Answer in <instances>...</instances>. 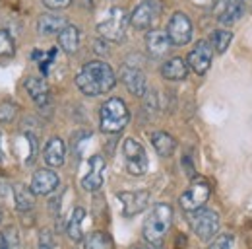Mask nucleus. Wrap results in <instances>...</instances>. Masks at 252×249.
Masks as SVG:
<instances>
[{
    "mask_svg": "<svg viewBox=\"0 0 252 249\" xmlns=\"http://www.w3.org/2000/svg\"><path fill=\"white\" fill-rule=\"evenodd\" d=\"M233 246H235L233 234H221V236L216 238V242L212 244L210 249H233Z\"/></svg>",
    "mask_w": 252,
    "mask_h": 249,
    "instance_id": "c85d7f7f",
    "label": "nucleus"
},
{
    "mask_svg": "<svg viewBox=\"0 0 252 249\" xmlns=\"http://www.w3.org/2000/svg\"><path fill=\"white\" fill-rule=\"evenodd\" d=\"M123 152H125L126 169L130 175H144L148 171V154L138 140L126 138Z\"/></svg>",
    "mask_w": 252,
    "mask_h": 249,
    "instance_id": "423d86ee",
    "label": "nucleus"
},
{
    "mask_svg": "<svg viewBox=\"0 0 252 249\" xmlns=\"http://www.w3.org/2000/svg\"><path fill=\"white\" fill-rule=\"evenodd\" d=\"M146 47H148L152 57H158L159 59V57L167 55V51L171 49V41H169L165 31L152 30L148 31V35H146Z\"/></svg>",
    "mask_w": 252,
    "mask_h": 249,
    "instance_id": "dca6fc26",
    "label": "nucleus"
},
{
    "mask_svg": "<svg viewBox=\"0 0 252 249\" xmlns=\"http://www.w3.org/2000/svg\"><path fill=\"white\" fill-rule=\"evenodd\" d=\"M68 26V22L64 20L63 16H57V14H45L39 18L37 22V30L41 35H55V33H61Z\"/></svg>",
    "mask_w": 252,
    "mask_h": 249,
    "instance_id": "aec40b11",
    "label": "nucleus"
},
{
    "mask_svg": "<svg viewBox=\"0 0 252 249\" xmlns=\"http://www.w3.org/2000/svg\"><path fill=\"white\" fill-rule=\"evenodd\" d=\"M212 59H214V49L208 41H198L196 47L189 53V59H187V64L196 72V74H206L210 64H212Z\"/></svg>",
    "mask_w": 252,
    "mask_h": 249,
    "instance_id": "9b49d317",
    "label": "nucleus"
},
{
    "mask_svg": "<svg viewBox=\"0 0 252 249\" xmlns=\"http://www.w3.org/2000/svg\"><path fill=\"white\" fill-rule=\"evenodd\" d=\"M103 171H105V160L101 156H92L90 158V171L82 179V187L86 191H97L103 185Z\"/></svg>",
    "mask_w": 252,
    "mask_h": 249,
    "instance_id": "4468645a",
    "label": "nucleus"
},
{
    "mask_svg": "<svg viewBox=\"0 0 252 249\" xmlns=\"http://www.w3.org/2000/svg\"><path fill=\"white\" fill-rule=\"evenodd\" d=\"M16 111H18L16 103H12V101L0 103V123H12L16 117Z\"/></svg>",
    "mask_w": 252,
    "mask_h": 249,
    "instance_id": "cd10ccee",
    "label": "nucleus"
},
{
    "mask_svg": "<svg viewBox=\"0 0 252 249\" xmlns=\"http://www.w3.org/2000/svg\"><path fill=\"white\" fill-rule=\"evenodd\" d=\"M4 162V152H2V132H0V164Z\"/></svg>",
    "mask_w": 252,
    "mask_h": 249,
    "instance_id": "72a5a7b5",
    "label": "nucleus"
},
{
    "mask_svg": "<svg viewBox=\"0 0 252 249\" xmlns=\"http://www.w3.org/2000/svg\"><path fill=\"white\" fill-rule=\"evenodd\" d=\"M0 249H14L12 248V244L6 240V236H4L2 232H0Z\"/></svg>",
    "mask_w": 252,
    "mask_h": 249,
    "instance_id": "2f4dec72",
    "label": "nucleus"
},
{
    "mask_svg": "<svg viewBox=\"0 0 252 249\" xmlns=\"http://www.w3.org/2000/svg\"><path fill=\"white\" fill-rule=\"evenodd\" d=\"M39 249H55V240L49 230H43L39 236Z\"/></svg>",
    "mask_w": 252,
    "mask_h": 249,
    "instance_id": "c756f323",
    "label": "nucleus"
},
{
    "mask_svg": "<svg viewBox=\"0 0 252 249\" xmlns=\"http://www.w3.org/2000/svg\"><path fill=\"white\" fill-rule=\"evenodd\" d=\"M171 222H173V208L167 203H158L144 220V238L152 246L161 244L171 228Z\"/></svg>",
    "mask_w": 252,
    "mask_h": 249,
    "instance_id": "f03ea898",
    "label": "nucleus"
},
{
    "mask_svg": "<svg viewBox=\"0 0 252 249\" xmlns=\"http://www.w3.org/2000/svg\"><path fill=\"white\" fill-rule=\"evenodd\" d=\"M86 249H113V240L107 232H94L86 238Z\"/></svg>",
    "mask_w": 252,
    "mask_h": 249,
    "instance_id": "a878e982",
    "label": "nucleus"
},
{
    "mask_svg": "<svg viewBox=\"0 0 252 249\" xmlns=\"http://www.w3.org/2000/svg\"><path fill=\"white\" fill-rule=\"evenodd\" d=\"M14 201H16V208L20 212H30L35 207V193L32 191V187L16 185L14 187Z\"/></svg>",
    "mask_w": 252,
    "mask_h": 249,
    "instance_id": "4be33fe9",
    "label": "nucleus"
},
{
    "mask_svg": "<svg viewBox=\"0 0 252 249\" xmlns=\"http://www.w3.org/2000/svg\"><path fill=\"white\" fill-rule=\"evenodd\" d=\"M26 90L32 95V99L39 105V107H47L49 101H51V95H49V86L43 78H35L30 76L26 80Z\"/></svg>",
    "mask_w": 252,
    "mask_h": 249,
    "instance_id": "f3484780",
    "label": "nucleus"
},
{
    "mask_svg": "<svg viewBox=\"0 0 252 249\" xmlns=\"http://www.w3.org/2000/svg\"><path fill=\"white\" fill-rule=\"evenodd\" d=\"M84 218H86V210L84 208H74L72 216L68 220V226H66V232H68L70 240H74V242H82L84 240V230H82Z\"/></svg>",
    "mask_w": 252,
    "mask_h": 249,
    "instance_id": "b1692460",
    "label": "nucleus"
},
{
    "mask_svg": "<svg viewBox=\"0 0 252 249\" xmlns=\"http://www.w3.org/2000/svg\"><path fill=\"white\" fill-rule=\"evenodd\" d=\"M43 158L47 162V166L51 167H61L64 164V158H66V146H64L63 138L55 136L47 142L45 146V152H43Z\"/></svg>",
    "mask_w": 252,
    "mask_h": 249,
    "instance_id": "a211bd4d",
    "label": "nucleus"
},
{
    "mask_svg": "<svg viewBox=\"0 0 252 249\" xmlns=\"http://www.w3.org/2000/svg\"><path fill=\"white\" fill-rule=\"evenodd\" d=\"M231 41H233V33H231V31L216 30L214 33H212V41H210V45H212V49H214L216 53H225V51L229 49Z\"/></svg>",
    "mask_w": 252,
    "mask_h": 249,
    "instance_id": "393cba45",
    "label": "nucleus"
},
{
    "mask_svg": "<svg viewBox=\"0 0 252 249\" xmlns=\"http://www.w3.org/2000/svg\"><path fill=\"white\" fill-rule=\"evenodd\" d=\"M190 228L192 232L202 240V242H210L216 238V234L220 232V216L214 210L208 208H200L190 212Z\"/></svg>",
    "mask_w": 252,
    "mask_h": 249,
    "instance_id": "20e7f679",
    "label": "nucleus"
},
{
    "mask_svg": "<svg viewBox=\"0 0 252 249\" xmlns=\"http://www.w3.org/2000/svg\"><path fill=\"white\" fill-rule=\"evenodd\" d=\"M208 199H210V185H208V181L198 179L181 195V207L187 212H194V210H200L208 203Z\"/></svg>",
    "mask_w": 252,
    "mask_h": 249,
    "instance_id": "0eeeda50",
    "label": "nucleus"
},
{
    "mask_svg": "<svg viewBox=\"0 0 252 249\" xmlns=\"http://www.w3.org/2000/svg\"><path fill=\"white\" fill-rule=\"evenodd\" d=\"M59 187V175L53 169H39L32 177V191L35 195H49Z\"/></svg>",
    "mask_w": 252,
    "mask_h": 249,
    "instance_id": "ddd939ff",
    "label": "nucleus"
},
{
    "mask_svg": "<svg viewBox=\"0 0 252 249\" xmlns=\"http://www.w3.org/2000/svg\"><path fill=\"white\" fill-rule=\"evenodd\" d=\"M16 51L14 39L6 30H0V57H12Z\"/></svg>",
    "mask_w": 252,
    "mask_h": 249,
    "instance_id": "bb28decb",
    "label": "nucleus"
},
{
    "mask_svg": "<svg viewBox=\"0 0 252 249\" xmlns=\"http://www.w3.org/2000/svg\"><path fill=\"white\" fill-rule=\"evenodd\" d=\"M126 24H128V18H126L125 10L113 8L109 16L105 18V22L97 26V31L107 41H123L126 35Z\"/></svg>",
    "mask_w": 252,
    "mask_h": 249,
    "instance_id": "39448f33",
    "label": "nucleus"
},
{
    "mask_svg": "<svg viewBox=\"0 0 252 249\" xmlns=\"http://www.w3.org/2000/svg\"><path fill=\"white\" fill-rule=\"evenodd\" d=\"M134 249H159V248H134Z\"/></svg>",
    "mask_w": 252,
    "mask_h": 249,
    "instance_id": "f704fd0d",
    "label": "nucleus"
},
{
    "mask_svg": "<svg viewBox=\"0 0 252 249\" xmlns=\"http://www.w3.org/2000/svg\"><path fill=\"white\" fill-rule=\"evenodd\" d=\"M99 119H101V130L103 132H121L130 121V113L128 107L121 97H111L101 105L99 111Z\"/></svg>",
    "mask_w": 252,
    "mask_h": 249,
    "instance_id": "7ed1b4c3",
    "label": "nucleus"
},
{
    "mask_svg": "<svg viewBox=\"0 0 252 249\" xmlns=\"http://www.w3.org/2000/svg\"><path fill=\"white\" fill-rule=\"evenodd\" d=\"M245 10H247L245 0H220L216 14H218V20L221 24L229 26V24L239 22L245 16Z\"/></svg>",
    "mask_w": 252,
    "mask_h": 249,
    "instance_id": "f8f14e48",
    "label": "nucleus"
},
{
    "mask_svg": "<svg viewBox=\"0 0 252 249\" xmlns=\"http://www.w3.org/2000/svg\"><path fill=\"white\" fill-rule=\"evenodd\" d=\"M115 84H117V78L113 68L103 61H92L84 64V68L76 76V86L80 88V92L90 97L111 92Z\"/></svg>",
    "mask_w": 252,
    "mask_h": 249,
    "instance_id": "f257e3e1",
    "label": "nucleus"
},
{
    "mask_svg": "<svg viewBox=\"0 0 252 249\" xmlns=\"http://www.w3.org/2000/svg\"><path fill=\"white\" fill-rule=\"evenodd\" d=\"M6 197H8V185L0 179V201H2V199H6Z\"/></svg>",
    "mask_w": 252,
    "mask_h": 249,
    "instance_id": "473e14b6",
    "label": "nucleus"
},
{
    "mask_svg": "<svg viewBox=\"0 0 252 249\" xmlns=\"http://www.w3.org/2000/svg\"><path fill=\"white\" fill-rule=\"evenodd\" d=\"M70 2L72 0H43V4L51 10H63L66 6H70Z\"/></svg>",
    "mask_w": 252,
    "mask_h": 249,
    "instance_id": "7c9ffc66",
    "label": "nucleus"
},
{
    "mask_svg": "<svg viewBox=\"0 0 252 249\" xmlns=\"http://www.w3.org/2000/svg\"><path fill=\"white\" fill-rule=\"evenodd\" d=\"M121 78H123L126 88L130 90V93H134L138 97H144L148 93V82H146V76H144L142 70H138V68H125Z\"/></svg>",
    "mask_w": 252,
    "mask_h": 249,
    "instance_id": "2eb2a0df",
    "label": "nucleus"
},
{
    "mask_svg": "<svg viewBox=\"0 0 252 249\" xmlns=\"http://www.w3.org/2000/svg\"><path fill=\"white\" fill-rule=\"evenodd\" d=\"M152 144H154L156 152H158L159 156H163V158L173 156L175 148H177L175 138H173L169 132H163V130H158V132L152 134Z\"/></svg>",
    "mask_w": 252,
    "mask_h": 249,
    "instance_id": "412c9836",
    "label": "nucleus"
},
{
    "mask_svg": "<svg viewBox=\"0 0 252 249\" xmlns=\"http://www.w3.org/2000/svg\"><path fill=\"white\" fill-rule=\"evenodd\" d=\"M159 12H161V6L158 0H144L134 8L130 16V24L136 30H150L152 24L158 20Z\"/></svg>",
    "mask_w": 252,
    "mask_h": 249,
    "instance_id": "1a4fd4ad",
    "label": "nucleus"
},
{
    "mask_svg": "<svg viewBox=\"0 0 252 249\" xmlns=\"http://www.w3.org/2000/svg\"><path fill=\"white\" fill-rule=\"evenodd\" d=\"M165 33H167L171 45H187L190 39H192V22L189 20L187 14L177 12L169 20Z\"/></svg>",
    "mask_w": 252,
    "mask_h": 249,
    "instance_id": "6e6552de",
    "label": "nucleus"
},
{
    "mask_svg": "<svg viewBox=\"0 0 252 249\" xmlns=\"http://www.w3.org/2000/svg\"><path fill=\"white\" fill-rule=\"evenodd\" d=\"M0 222H2V210H0Z\"/></svg>",
    "mask_w": 252,
    "mask_h": 249,
    "instance_id": "c9c22d12",
    "label": "nucleus"
},
{
    "mask_svg": "<svg viewBox=\"0 0 252 249\" xmlns=\"http://www.w3.org/2000/svg\"><path fill=\"white\" fill-rule=\"evenodd\" d=\"M117 197L123 203V214L126 218L144 212L148 203H150V193L148 191H121Z\"/></svg>",
    "mask_w": 252,
    "mask_h": 249,
    "instance_id": "9d476101",
    "label": "nucleus"
},
{
    "mask_svg": "<svg viewBox=\"0 0 252 249\" xmlns=\"http://www.w3.org/2000/svg\"><path fill=\"white\" fill-rule=\"evenodd\" d=\"M59 45L63 47L66 53H76L80 47V30L76 26H66L61 33H59Z\"/></svg>",
    "mask_w": 252,
    "mask_h": 249,
    "instance_id": "5701e85b",
    "label": "nucleus"
},
{
    "mask_svg": "<svg viewBox=\"0 0 252 249\" xmlns=\"http://www.w3.org/2000/svg\"><path fill=\"white\" fill-rule=\"evenodd\" d=\"M161 74L167 80H185L189 76V64H187V61H183L179 57L169 59L161 66Z\"/></svg>",
    "mask_w": 252,
    "mask_h": 249,
    "instance_id": "6ab92c4d",
    "label": "nucleus"
}]
</instances>
